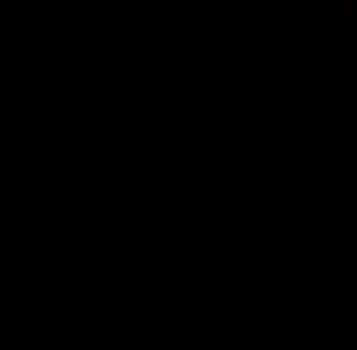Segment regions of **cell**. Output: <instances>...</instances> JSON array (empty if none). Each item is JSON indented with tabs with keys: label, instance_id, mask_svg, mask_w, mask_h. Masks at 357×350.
I'll use <instances>...</instances> for the list:
<instances>
[{
	"label": "cell",
	"instance_id": "obj_1",
	"mask_svg": "<svg viewBox=\"0 0 357 350\" xmlns=\"http://www.w3.org/2000/svg\"><path fill=\"white\" fill-rule=\"evenodd\" d=\"M344 20H351V27H357V0H344Z\"/></svg>",
	"mask_w": 357,
	"mask_h": 350
}]
</instances>
